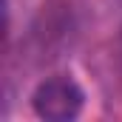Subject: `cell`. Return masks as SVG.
Here are the masks:
<instances>
[{
	"instance_id": "cell-1",
	"label": "cell",
	"mask_w": 122,
	"mask_h": 122,
	"mask_svg": "<svg viewBox=\"0 0 122 122\" xmlns=\"http://www.w3.org/2000/svg\"><path fill=\"white\" fill-rule=\"evenodd\" d=\"M82 102H85V94L71 77H51V80L40 82L31 94L34 114L48 122H68L80 117Z\"/></svg>"
}]
</instances>
